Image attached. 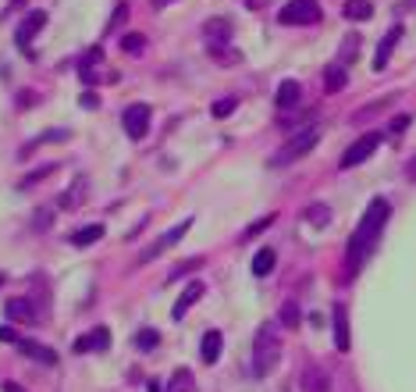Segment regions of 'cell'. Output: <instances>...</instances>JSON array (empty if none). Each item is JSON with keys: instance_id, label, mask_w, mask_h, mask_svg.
Masks as SVG:
<instances>
[{"instance_id": "obj_47", "label": "cell", "mask_w": 416, "mask_h": 392, "mask_svg": "<svg viewBox=\"0 0 416 392\" xmlns=\"http://www.w3.org/2000/svg\"><path fill=\"white\" fill-rule=\"evenodd\" d=\"M0 285H4V275H0Z\"/></svg>"}, {"instance_id": "obj_19", "label": "cell", "mask_w": 416, "mask_h": 392, "mask_svg": "<svg viewBox=\"0 0 416 392\" xmlns=\"http://www.w3.org/2000/svg\"><path fill=\"white\" fill-rule=\"evenodd\" d=\"M335 346L342 349V353L352 346V339H349V314H345L342 303H335Z\"/></svg>"}, {"instance_id": "obj_22", "label": "cell", "mask_w": 416, "mask_h": 392, "mask_svg": "<svg viewBox=\"0 0 416 392\" xmlns=\"http://www.w3.org/2000/svg\"><path fill=\"white\" fill-rule=\"evenodd\" d=\"M274 264H278V254L270 250V246H263V250L253 257V275L256 278H267L270 271H274Z\"/></svg>"}, {"instance_id": "obj_7", "label": "cell", "mask_w": 416, "mask_h": 392, "mask_svg": "<svg viewBox=\"0 0 416 392\" xmlns=\"http://www.w3.org/2000/svg\"><path fill=\"white\" fill-rule=\"evenodd\" d=\"M381 147V132H363L352 147L342 154V161H338V168H356V164H363L373 150Z\"/></svg>"}, {"instance_id": "obj_4", "label": "cell", "mask_w": 416, "mask_h": 392, "mask_svg": "<svg viewBox=\"0 0 416 392\" xmlns=\"http://www.w3.org/2000/svg\"><path fill=\"white\" fill-rule=\"evenodd\" d=\"M78 79H82V86H96V82H118V72H111L107 65H103L100 47H89L78 57Z\"/></svg>"}, {"instance_id": "obj_6", "label": "cell", "mask_w": 416, "mask_h": 392, "mask_svg": "<svg viewBox=\"0 0 416 392\" xmlns=\"http://www.w3.org/2000/svg\"><path fill=\"white\" fill-rule=\"evenodd\" d=\"M189 229H193V218H182V221L175 225V229H168L164 236H157V239H153V246H150L146 254H139V264H150V260H157L160 254H168L175 243H182L185 236H189Z\"/></svg>"}, {"instance_id": "obj_10", "label": "cell", "mask_w": 416, "mask_h": 392, "mask_svg": "<svg viewBox=\"0 0 416 392\" xmlns=\"http://www.w3.org/2000/svg\"><path fill=\"white\" fill-rule=\"evenodd\" d=\"M399 39H402V25H391V29L384 32V39H381L377 54H373V72H384V68H388L391 50H395V43H399Z\"/></svg>"}, {"instance_id": "obj_24", "label": "cell", "mask_w": 416, "mask_h": 392, "mask_svg": "<svg viewBox=\"0 0 416 392\" xmlns=\"http://www.w3.org/2000/svg\"><path fill=\"white\" fill-rule=\"evenodd\" d=\"M121 50L129 54V57H139L142 50H146V36H142V32H129V36H121Z\"/></svg>"}, {"instance_id": "obj_27", "label": "cell", "mask_w": 416, "mask_h": 392, "mask_svg": "<svg viewBox=\"0 0 416 392\" xmlns=\"http://www.w3.org/2000/svg\"><path fill=\"white\" fill-rule=\"evenodd\" d=\"M171 392H193L196 385H193V375H189V371H185V367H178L175 371V378H171V385H168Z\"/></svg>"}, {"instance_id": "obj_17", "label": "cell", "mask_w": 416, "mask_h": 392, "mask_svg": "<svg viewBox=\"0 0 416 392\" xmlns=\"http://www.w3.org/2000/svg\"><path fill=\"white\" fill-rule=\"evenodd\" d=\"M199 296H203V282L196 278V282H189V285H185V293L178 296V303H175V311H171V314H175V321H182L185 314H189V307H193V303H196Z\"/></svg>"}, {"instance_id": "obj_43", "label": "cell", "mask_w": 416, "mask_h": 392, "mask_svg": "<svg viewBox=\"0 0 416 392\" xmlns=\"http://www.w3.org/2000/svg\"><path fill=\"white\" fill-rule=\"evenodd\" d=\"M406 178H409V182H416V154L406 161Z\"/></svg>"}, {"instance_id": "obj_38", "label": "cell", "mask_w": 416, "mask_h": 392, "mask_svg": "<svg viewBox=\"0 0 416 392\" xmlns=\"http://www.w3.org/2000/svg\"><path fill=\"white\" fill-rule=\"evenodd\" d=\"M78 104H82V107H86V111H93V107H100V96H96L93 90H86V93H82V96H78Z\"/></svg>"}, {"instance_id": "obj_31", "label": "cell", "mask_w": 416, "mask_h": 392, "mask_svg": "<svg viewBox=\"0 0 416 392\" xmlns=\"http://www.w3.org/2000/svg\"><path fill=\"white\" fill-rule=\"evenodd\" d=\"M235 104H239V100L224 96V100H217V104L210 107V114H214V118H228V114H235Z\"/></svg>"}, {"instance_id": "obj_44", "label": "cell", "mask_w": 416, "mask_h": 392, "mask_svg": "<svg viewBox=\"0 0 416 392\" xmlns=\"http://www.w3.org/2000/svg\"><path fill=\"white\" fill-rule=\"evenodd\" d=\"M4 392H25V389L18 385V382H4Z\"/></svg>"}, {"instance_id": "obj_15", "label": "cell", "mask_w": 416, "mask_h": 392, "mask_svg": "<svg viewBox=\"0 0 416 392\" xmlns=\"http://www.w3.org/2000/svg\"><path fill=\"white\" fill-rule=\"evenodd\" d=\"M228 36H232V22H228V18H206V22H203V39L210 47L224 43Z\"/></svg>"}, {"instance_id": "obj_36", "label": "cell", "mask_w": 416, "mask_h": 392, "mask_svg": "<svg viewBox=\"0 0 416 392\" xmlns=\"http://www.w3.org/2000/svg\"><path fill=\"white\" fill-rule=\"evenodd\" d=\"M124 22H129V4H118L114 14H111V22H107V29H121Z\"/></svg>"}, {"instance_id": "obj_14", "label": "cell", "mask_w": 416, "mask_h": 392, "mask_svg": "<svg viewBox=\"0 0 416 392\" xmlns=\"http://www.w3.org/2000/svg\"><path fill=\"white\" fill-rule=\"evenodd\" d=\"M111 346V332H107V328H93V332L89 336H82V339H75V353H89V349H107Z\"/></svg>"}, {"instance_id": "obj_5", "label": "cell", "mask_w": 416, "mask_h": 392, "mask_svg": "<svg viewBox=\"0 0 416 392\" xmlns=\"http://www.w3.org/2000/svg\"><path fill=\"white\" fill-rule=\"evenodd\" d=\"M278 18H281V25H314V22H320V4L317 0H288Z\"/></svg>"}, {"instance_id": "obj_30", "label": "cell", "mask_w": 416, "mask_h": 392, "mask_svg": "<svg viewBox=\"0 0 416 392\" xmlns=\"http://www.w3.org/2000/svg\"><path fill=\"white\" fill-rule=\"evenodd\" d=\"M157 342H160V336L153 332V328H142V332L135 336V346L139 349H157Z\"/></svg>"}, {"instance_id": "obj_34", "label": "cell", "mask_w": 416, "mask_h": 392, "mask_svg": "<svg viewBox=\"0 0 416 392\" xmlns=\"http://www.w3.org/2000/svg\"><path fill=\"white\" fill-rule=\"evenodd\" d=\"M199 267H203V257H193V260H185L182 267H175V271L168 275V282H175V278H182L185 271H199Z\"/></svg>"}, {"instance_id": "obj_35", "label": "cell", "mask_w": 416, "mask_h": 392, "mask_svg": "<svg viewBox=\"0 0 416 392\" xmlns=\"http://www.w3.org/2000/svg\"><path fill=\"white\" fill-rule=\"evenodd\" d=\"M270 225H274V214H267V218H260L256 225H249V229L242 232V239H253V236H260L263 229H270Z\"/></svg>"}, {"instance_id": "obj_26", "label": "cell", "mask_w": 416, "mask_h": 392, "mask_svg": "<svg viewBox=\"0 0 416 392\" xmlns=\"http://www.w3.org/2000/svg\"><path fill=\"white\" fill-rule=\"evenodd\" d=\"M57 172V161H50V164H43L39 172H32V175H25L22 182H18V189H29V185H36V182H43L47 175H54Z\"/></svg>"}, {"instance_id": "obj_20", "label": "cell", "mask_w": 416, "mask_h": 392, "mask_svg": "<svg viewBox=\"0 0 416 392\" xmlns=\"http://www.w3.org/2000/svg\"><path fill=\"white\" fill-rule=\"evenodd\" d=\"M342 14L349 18V22H366V18H373V4L370 0H345Z\"/></svg>"}, {"instance_id": "obj_12", "label": "cell", "mask_w": 416, "mask_h": 392, "mask_svg": "<svg viewBox=\"0 0 416 392\" xmlns=\"http://www.w3.org/2000/svg\"><path fill=\"white\" fill-rule=\"evenodd\" d=\"M4 311H8V318L18 321V324H36V307H32V300L14 296V300L4 303Z\"/></svg>"}, {"instance_id": "obj_37", "label": "cell", "mask_w": 416, "mask_h": 392, "mask_svg": "<svg viewBox=\"0 0 416 392\" xmlns=\"http://www.w3.org/2000/svg\"><path fill=\"white\" fill-rule=\"evenodd\" d=\"M50 214H54L50 203H47V207H39V211H36V221H32V229H36V232H43L47 225H50Z\"/></svg>"}, {"instance_id": "obj_3", "label": "cell", "mask_w": 416, "mask_h": 392, "mask_svg": "<svg viewBox=\"0 0 416 392\" xmlns=\"http://www.w3.org/2000/svg\"><path fill=\"white\" fill-rule=\"evenodd\" d=\"M317 143H320V132L317 129H299V132H292V139H288L285 143V147L274 154V157H270V164H274V168H285V164H292V161H299V157H306L309 150H314L317 147Z\"/></svg>"}, {"instance_id": "obj_13", "label": "cell", "mask_w": 416, "mask_h": 392, "mask_svg": "<svg viewBox=\"0 0 416 392\" xmlns=\"http://www.w3.org/2000/svg\"><path fill=\"white\" fill-rule=\"evenodd\" d=\"M274 100H278L281 111H296L299 100H303V86H299V82H292V79H285L281 86H278V93H274Z\"/></svg>"}, {"instance_id": "obj_16", "label": "cell", "mask_w": 416, "mask_h": 392, "mask_svg": "<svg viewBox=\"0 0 416 392\" xmlns=\"http://www.w3.org/2000/svg\"><path fill=\"white\" fill-rule=\"evenodd\" d=\"M303 392H331V378H327V371L317 367V364H309L303 371Z\"/></svg>"}, {"instance_id": "obj_28", "label": "cell", "mask_w": 416, "mask_h": 392, "mask_svg": "<svg viewBox=\"0 0 416 392\" xmlns=\"http://www.w3.org/2000/svg\"><path fill=\"white\" fill-rule=\"evenodd\" d=\"M303 218H306V221H314V225H327L331 211L324 207V203H314V207H306V211H303Z\"/></svg>"}, {"instance_id": "obj_45", "label": "cell", "mask_w": 416, "mask_h": 392, "mask_svg": "<svg viewBox=\"0 0 416 392\" xmlns=\"http://www.w3.org/2000/svg\"><path fill=\"white\" fill-rule=\"evenodd\" d=\"M153 8H164V4H175V0H150Z\"/></svg>"}, {"instance_id": "obj_29", "label": "cell", "mask_w": 416, "mask_h": 392, "mask_svg": "<svg viewBox=\"0 0 416 392\" xmlns=\"http://www.w3.org/2000/svg\"><path fill=\"white\" fill-rule=\"evenodd\" d=\"M281 324L285 328H299V303H285L281 307Z\"/></svg>"}, {"instance_id": "obj_41", "label": "cell", "mask_w": 416, "mask_h": 392, "mask_svg": "<svg viewBox=\"0 0 416 392\" xmlns=\"http://www.w3.org/2000/svg\"><path fill=\"white\" fill-rule=\"evenodd\" d=\"M356 43H360L356 36H349V39H345V61H352V57H356Z\"/></svg>"}, {"instance_id": "obj_25", "label": "cell", "mask_w": 416, "mask_h": 392, "mask_svg": "<svg viewBox=\"0 0 416 392\" xmlns=\"http://www.w3.org/2000/svg\"><path fill=\"white\" fill-rule=\"evenodd\" d=\"M210 57L217 61V65H239V61H242V54H239V50H228L224 43L210 47Z\"/></svg>"}, {"instance_id": "obj_8", "label": "cell", "mask_w": 416, "mask_h": 392, "mask_svg": "<svg viewBox=\"0 0 416 392\" xmlns=\"http://www.w3.org/2000/svg\"><path fill=\"white\" fill-rule=\"evenodd\" d=\"M47 18H50V14H47V11H39V8H36V11H29V14L22 18V25L14 29V43H18V50H29L32 39L47 29Z\"/></svg>"}, {"instance_id": "obj_21", "label": "cell", "mask_w": 416, "mask_h": 392, "mask_svg": "<svg viewBox=\"0 0 416 392\" xmlns=\"http://www.w3.org/2000/svg\"><path fill=\"white\" fill-rule=\"evenodd\" d=\"M345 82H349L345 65H327V72H324V90H327V93H338V90H345Z\"/></svg>"}, {"instance_id": "obj_23", "label": "cell", "mask_w": 416, "mask_h": 392, "mask_svg": "<svg viewBox=\"0 0 416 392\" xmlns=\"http://www.w3.org/2000/svg\"><path fill=\"white\" fill-rule=\"evenodd\" d=\"M100 239H103V225H86V229L72 232V243H75V246H93V243H100Z\"/></svg>"}, {"instance_id": "obj_1", "label": "cell", "mask_w": 416, "mask_h": 392, "mask_svg": "<svg viewBox=\"0 0 416 392\" xmlns=\"http://www.w3.org/2000/svg\"><path fill=\"white\" fill-rule=\"evenodd\" d=\"M388 218H391L388 200H384V196L370 200V207H366V214L360 218L356 232L349 236V254H345V278H349V282L360 275V267L370 260L373 250H377V239H381V232H384Z\"/></svg>"}, {"instance_id": "obj_2", "label": "cell", "mask_w": 416, "mask_h": 392, "mask_svg": "<svg viewBox=\"0 0 416 392\" xmlns=\"http://www.w3.org/2000/svg\"><path fill=\"white\" fill-rule=\"evenodd\" d=\"M281 360V336L274 324H260V332L253 336V353H249V371H253V378H267L270 371L278 367Z\"/></svg>"}, {"instance_id": "obj_9", "label": "cell", "mask_w": 416, "mask_h": 392, "mask_svg": "<svg viewBox=\"0 0 416 392\" xmlns=\"http://www.w3.org/2000/svg\"><path fill=\"white\" fill-rule=\"evenodd\" d=\"M150 121H153V111H150V104H132L129 111H124L121 125H124V132H129L132 139H142V136L150 132Z\"/></svg>"}, {"instance_id": "obj_40", "label": "cell", "mask_w": 416, "mask_h": 392, "mask_svg": "<svg viewBox=\"0 0 416 392\" xmlns=\"http://www.w3.org/2000/svg\"><path fill=\"white\" fill-rule=\"evenodd\" d=\"M25 4H29V0H11V4H8V8H4V14H0V18H11V14H14V11H22V8H25Z\"/></svg>"}, {"instance_id": "obj_46", "label": "cell", "mask_w": 416, "mask_h": 392, "mask_svg": "<svg viewBox=\"0 0 416 392\" xmlns=\"http://www.w3.org/2000/svg\"><path fill=\"white\" fill-rule=\"evenodd\" d=\"M409 8H416V0H409Z\"/></svg>"}, {"instance_id": "obj_11", "label": "cell", "mask_w": 416, "mask_h": 392, "mask_svg": "<svg viewBox=\"0 0 416 392\" xmlns=\"http://www.w3.org/2000/svg\"><path fill=\"white\" fill-rule=\"evenodd\" d=\"M14 346H18V353H25V357H32V360H39V364H47V367L57 364V353H54V349L43 346V342H36V339H18Z\"/></svg>"}, {"instance_id": "obj_18", "label": "cell", "mask_w": 416, "mask_h": 392, "mask_svg": "<svg viewBox=\"0 0 416 392\" xmlns=\"http://www.w3.org/2000/svg\"><path fill=\"white\" fill-rule=\"evenodd\" d=\"M221 346H224V336L217 332V328H210V332L203 336V342H199V357H203V364H217Z\"/></svg>"}, {"instance_id": "obj_32", "label": "cell", "mask_w": 416, "mask_h": 392, "mask_svg": "<svg viewBox=\"0 0 416 392\" xmlns=\"http://www.w3.org/2000/svg\"><path fill=\"white\" fill-rule=\"evenodd\" d=\"M78 196H86V185H82V182H75L72 189H68L65 196H61V207H75V203H78Z\"/></svg>"}, {"instance_id": "obj_33", "label": "cell", "mask_w": 416, "mask_h": 392, "mask_svg": "<svg viewBox=\"0 0 416 392\" xmlns=\"http://www.w3.org/2000/svg\"><path fill=\"white\" fill-rule=\"evenodd\" d=\"M409 125H413V114H395L391 125H388V132H391V136H402Z\"/></svg>"}, {"instance_id": "obj_42", "label": "cell", "mask_w": 416, "mask_h": 392, "mask_svg": "<svg viewBox=\"0 0 416 392\" xmlns=\"http://www.w3.org/2000/svg\"><path fill=\"white\" fill-rule=\"evenodd\" d=\"M32 100H36V93H18V107H32Z\"/></svg>"}, {"instance_id": "obj_39", "label": "cell", "mask_w": 416, "mask_h": 392, "mask_svg": "<svg viewBox=\"0 0 416 392\" xmlns=\"http://www.w3.org/2000/svg\"><path fill=\"white\" fill-rule=\"evenodd\" d=\"M0 342H18V332L11 324H0Z\"/></svg>"}]
</instances>
